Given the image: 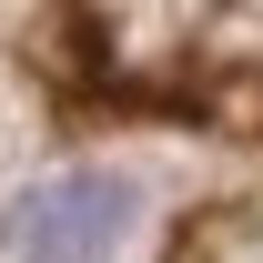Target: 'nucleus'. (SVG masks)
Returning a JSON list of instances; mask_svg holds the SVG:
<instances>
[{
	"label": "nucleus",
	"mask_w": 263,
	"mask_h": 263,
	"mask_svg": "<svg viewBox=\"0 0 263 263\" xmlns=\"http://www.w3.org/2000/svg\"><path fill=\"white\" fill-rule=\"evenodd\" d=\"M132 223V182L111 172H51L21 193V263H101Z\"/></svg>",
	"instance_id": "f257e3e1"
}]
</instances>
